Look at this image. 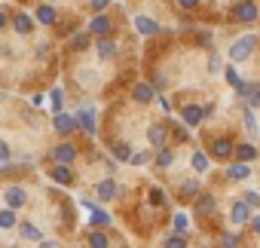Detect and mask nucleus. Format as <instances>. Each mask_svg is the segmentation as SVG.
<instances>
[{
  "instance_id": "34",
  "label": "nucleus",
  "mask_w": 260,
  "mask_h": 248,
  "mask_svg": "<svg viewBox=\"0 0 260 248\" xmlns=\"http://www.w3.org/2000/svg\"><path fill=\"white\" fill-rule=\"evenodd\" d=\"M16 31H19V34H31V16L19 13V16H16Z\"/></svg>"
},
{
  "instance_id": "8",
  "label": "nucleus",
  "mask_w": 260,
  "mask_h": 248,
  "mask_svg": "<svg viewBox=\"0 0 260 248\" xmlns=\"http://www.w3.org/2000/svg\"><path fill=\"white\" fill-rule=\"evenodd\" d=\"M214 211H217V199H214L211 193H202V196L193 202V214H196V218H211Z\"/></svg>"
},
{
  "instance_id": "31",
  "label": "nucleus",
  "mask_w": 260,
  "mask_h": 248,
  "mask_svg": "<svg viewBox=\"0 0 260 248\" xmlns=\"http://www.w3.org/2000/svg\"><path fill=\"white\" fill-rule=\"evenodd\" d=\"M19 230H22V236H25V239H34V242H40V239H43V233H40V230L31 224V221H25Z\"/></svg>"
},
{
  "instance_id": "1",
  "label": "nucleus",
  "mask_w": 260,
  "mask_h": 248,
  "mask_svg": "<svg viewBox=\"0 0 260 248\" xmlns=\"http://www.w3.org/2000/svg\"><path fill=\"white\" fill-rule=\"evenodd\" d=\"M257 46H260V34H254V31L242 34V37H239V40H233V46H230V61H233V65L248 61V58L257 52Z\"/></svg>"
},
{
  "instance_id": "6",
  "label": "nucleus",
  "mask_w": 260,
  "mask_h": 248,
  "mask_svg": "<svg viewBox=\"0 0 260 248\" xmlns=\"http://www.w3.org/2000/svg\"><path fill=\"white\" fill-rule=\"evenodd\" d=\"M181 119H184L187 129H196L199 122L205 119V107H199V104H184V107H181Z\"/></svg>"
},
{
  "instance_id": "46",
  "label": "nucleus",
  "mask_w": 260,
  "mask_h": 248,
  "mask_svg": "<svg viewBox=\"0 0 260 248\" xmlns=\"http://www.w3.org/2000/svg\"><path fill=\"white\" fill-rule=\"evenodd\" d=\"M156 101H159V107H162V110H166V113H169V110H172V101H169V98H156Z\"/></svg>"
},
{
  "instance_id": "40",
  "label": "nucleus",
  "mask_w": 260,
  "mask_h": 248,
  "mask_svg": "<svg viewBox=\"0 0 260 248\" xmlns=\"http://www.w3.org/2000/svg\"><path fill=\"white\" fill-rule=\"evenodd\" d=\"M242 199H245L251 208H260V193H257V190H245V196H242Z\"/></svg>"
},
{
  "instance_id": "19",
  "label": "nucleus",
  "mask_w": 260,
  "mask_h": 248,
  "mask_svg": "<svg viewBox=\"0 0 260 248\" xmlns=\"http://www.w3.org/2000/svg\"><path fill=\"white\" fill-rule=\"evenodd\" d=\"M7 202H10V208H22V205L28 202L25 187H10V190H7Z\"/></svg>"
},
{
  "instance_id": "22",
  "label": "nucleus",
  "mask_w": 260,
  "mask_h": 248,
  "mask_svg": "<svg viewBox=\"0 0 260 248\" xmlns=\"http://www.w3.org/2000/svg\"><path fill=\"white\" fill-rule=\"evenodd\" d=\"M116 52H119L116 49V40H110V37H101L98 40V55L101 58H116Z\"/></svg>"
},
{
  "instance_id": "9",
  "label": "nucleus",
  "mask_w": 260,
  "mask_h": 248,
  "mask_svg": "<svg viewBox=\"0 0 260 248\" xmlns=\"http://www.w3.org/2000/svg\"><path fill=\"white\" fill-rule=\"evenodd\" d=\"M236 95H239V98H245V104H248V107H260V83H257V80H251V83L245 80V86H242Z\"/></svg>"
},
{
  "instance_id": "50",
  "label": "nucleus",
  "mask_w": 260,
  "mask_h": 248,
  "mask_svg": "<svg viewBox=\"0 0 260 248\" xmlns=\"http://www.w3.org/2000/svg\"><path fill=\"white\" fill-rule=\"evenodd\" d=\"M199 248H208V245H199Z\"/></svg>"
},
{
  "instance_id": "2",
  "label": "nucleus",
  "mask_w": 260,
  "mask_h": 248,
  "mask_svg": "<svg viewBox=\"0 0 260 248\" xmlns=\"http://www.w3.org/2000/svg\"><path fill=\"white\" fill-rule=\"evenodd\" d=\"M233 19L242 25H254L260 19V4L257 0H236L233 4Z\"/></svg>"
},
{
  "instance_id": "38",
  "label": "nucleus",
  "mask_w": 260,
  "mask_h": 248,
  "mask_svg": "<svg viewBox=\"0 0 260 248\" xmlns=\"http://www.w3.org/2000/svg\"><path fill=\"white\" fill-rule=\"evenodd\" d=\"M150 160H153L150 150H138V153H132V166H147Z\"/></svg>"
},
{
  "instance_id": "7",
  "label": "nucleus",
  "mask_w": 260,
  "mask_h": 248,
  "mask_svg": "<svg viewBox=\"0 0 260 248\" xmlns=\"http://www.w3.org/2000/svg\"><path fill=\"white\" fill-rule=\"evenodd\" d=\"M77 126L83 129V132H89V135H95V107L92 104H83L80 110H77Z\"/></svg>"
},
{
  "instance_id": "5",
  "label": "nucleus",
  "mask_w": 260,
  "mask_h": 248,
  "mask_svg": "<svg viewBox=\"0 0 260 248\" xmlns=\"http://www.w3.org/2000/svg\"><path fill=\"white\" fill-rule=\"evenodd\" d=\"M147 141H150V147H156V150H162V147L169 144V126H166V122H150Z\"/></svg>"
},
{
  "instance_id": "44",
  "label": "nucleus",
  "mask_w": 260,
  "mask_h": 248,
  "mask_svg": "<svg viewBox=\"0 0 260 248\" xmlns=\"http://www.w3.org/2000/svg\"><path fill=\"white\" fill-rule=\"evenodd\" d=\"M166 83H169V80H166L162 74H153V80H150V86H153V89H166Z\"/></svg>"
},
{
  "instance_id": "14",
  "label": "nucleus",
  "mask_w": 260,
  "mask_h": 248,
  "mask_svg": "<svg viewBox=\"0 0 260 248\" xmlns=\"http://www.w3.org/2000/svg\"><path fill=\"white\" fill-rule=\"evenodd\" d=\"M242 126L248 129V135H251V138H257V135H260V126H257V116H254V107H248L245 101H242Z\"/></svg>"
},
{
  "instance_id": "35",
  "label": "nucleus",
  "mask_w": 260,
  "mask_h": 248,
  "mask_svg": "<svg viewBox=\"0 0 260 248\" xmlns=\"http://www.w3.org/2000/svg\"><path fill=\"white\" fill-rule=\"evenodd\" d=\"M92 224H95V227H110V214L101 211V208H95V211H92Z\"/></svg>"
},
{
  "instance_id": "43",
  "label": "nucleus",
  "mask_w": 260,
  "mask_h": 248,
  "mask_svg": "<svg viewBox=\"0 0 260 248\" xmlns=\"http://www.w3.org/2000/svg\"><path fill=\"white\" fill-rule=\"evenodd\" d=\"M208 71H211V74L220 71V52H211V58H208Z\"/></svg>"
},
{
  "instance_id": "48",
  "label": "nucleus",
  "mask_w": 260,
  "mask_h": 248,
  "mask_svg": "<svg viewBox=\"0 0 260 248\" xmlns=\"http://www.w3.org/2000/svg\"><path fill=\"white\" fill-rule=\"evenodd\" d=\"M40 248H58L55 242H40Z\"/></svg>"
},
{
  "instance_id": "41",
  "label": "nucleus",
  "mask_w": 260,
  "mask_h": 248,
  "mask_svg": "<svg viewBox=\"0 0 260 248\" xmlns=\"http://www.w3.org/2000/svg\"><path fill=\"white\" fill-rule=\"evenodd\" d=\"M175 4H178L184 13H193V10H199V0H175Z\"/></svg>"
},
{
  "instance_id": "26",
  "label": "nucleus",
  "mask_w": 260,
  "mask_h": 248,
  "mask_svg": "<svg viewBox=\"0 0 260 248\" xmlns=\"http://www.w3.org/2000/svg\"><path fill=\"white\" fill-rule=\"evenodd\" d=\"M217 245H220V248H239V233L223 230V233L217 236Z\"/></svg>"
},
{
  "instance_id": "32",
  "label": "nucleus",
  "mask_w": 260,
  "mask_h": 248,
  "mask_svg": "<svg viewBox=\"0 0 260 248\" xmlns=\"http://www.w3.org/2000/svg\"><path fill=\"white\" fill-rule=\"evenodd\" d=\"M162 248H187V236L172 233V236H166V239H162Z\"/></svg>"
},
{
  "instance_id": "11",
  "label": "nucleus",
  "mask_w": 260,
  "mask_h": 248,
  "mask_svg": "<svg viewBox=\"0 0 260 248\" xmlns=\"http://www.w3.org/2000/svg\"><path fill=\"white\" fill-rule=\"evenodd\" d=\"M260 157V150H257V144L254 141H242V144H236V163H254Z\"/></svg>"
},
{
  "instance_id": "39",
  "label": "nucleus",
  "mask_w": 260,
  "mask_h": 248,
  "mask_svg": "<svg viewBox=\"0 0 260 248\" xmlns=\"http://www.w3.org/2000/svg\"><path fill=\"white\" fill-rule=\"evenodd\" d=\"M71 46H74V49H86V46H89V31H86V34H74V37H71Z\"/></svg>"
},
{
  "instance_id": "16",
  "label": "nucleus",
  "mask_w": 260,
  "mask_h": 248,
  "mask_svg": "<svg viewBox=\"0 0 260 248\" xmlns=\"http://www.w3.org/2000/svg\"><path fill=\"white\" fill-rule=\"evenodd\" d=\"M110 28H113V22H110L107 16H95V19L89 22V34H98V40H101V37H107V34H110Z\"/></svg>"
},
{
  "instance_id": "30",
  "label": "nucleus",
  "mask_w": 260,
  "mask_h": 248,
  "mask_svg": "<svg viewBox=\"0 0 260 248\" xmlns=\"http://www.w3.org/2000/svg\"><path fill=\"white\" fill-rule=\"evenodd\" d=\"M55 19H58V16H55L52 7H40V10H37V22H40V25H52Z\"/></svg>"
},
{
  "instance_id": "4",
  "label": "nucleus",
  "mask_w": 260,
  "mask_h": 248,
  "mask_svg": "<svg viewBox=\"0 0 260 248\" xmlns=\"http://www.w3.org/2000/svg\"><path fill=\"white\" fill-rule=\"evenodd\" d=\"M230 221H233L236 227H251V221H254V208L239 196V199H233V205H230Z\"/></svg>"
},
{
  "instance_id": "18",
  "label": "nucleus",
  "mask_w": 260,
  "mask_h": 248,
  "mask_svg": "<svg viewBox=\"0 0 260 248\" xmlns=\"http://www.w3.org/2000/svg\"><path fill=\"white\" fill-rule=\"evenodd\" d=\"M74 129H77V116H71V113H55V132L71 135Z\"/></svg>"
},
{
  "instance_id": "33",
  "label": "nucleus",
  "mask_w": 260,
  "mask_h": 248,
  "mask_svg": "<svg viewBox=\"0 0 260 248\" xmlns=\"http://www.w3.org/2000/svg\"><path fill=\"white\" fill-rule=\"evenodd\" d=\"M113 157H116L119 163H132V147H128V144H116V147H113Z\"/></svg>"
},
{
  "instance_id": "37",
  "label": "nucleus",
  "mask_w": 260,
  "mask_h": 248,
  "mask_svg": "<svg viewBox=\"0 0 260 248\" xmlns=\"http://www.w3.org/2000/svg\"><path fill=\"white\" fill-rule=\"evenodd\" d=\"M49 98H52V107H55V113H61V104H64V89H58V86H55Z\"/></svg>"
},
{
  "instance_id": "36",
  "label": "nucleus",
  "mask_w": 260,
  "mask_h": 248,
  "mask_svg": "<svg viewBox=\"0 0 260 248\" xmlns=\"http://www.w3.org/2000/svg\"><path fill=\"white\" fill-rule=\"evenodd\" d=\"M0 227H4V230L16 227V211H13V208H7V211H0Z\"/></svg>"
},
{
  "instance_id": "21",
  "label": "nucleus",
  "mask_w": 260,
  "mask_h": 248,
  "mask_svg": "<svg viewBox=\"0 0 260 248\" xmlns=\"http://www.w3.org/2000/svg\"><path fill=\"white\" fill-rule=\"evenodd\" d=\"M181 196H184V199H199V196H202L199 178H190V181H184V184H181Z\"/></svg>"
},
{
  "instance_id": "20",
  "label": "nucleus",
  "mask_w": 260,
  "mask_h": 248,
  "mask_svg": "<svg viewBox=\"0 0 260 248\" xmlns=\"http://www.w3.org/2000/svg\"><path fill=\"white\" fill-rule=\"evenodd\" d=\"M190 166H193L199 175H205V172H208V166H211V160H208V153H205V150H193V157H190Z\"/></svg>"
},
{
  "instance_id": "12",
  "label": "nucleus",
  "mask_w": 260,
  "mask_h": 248,
  "mask_svg": "<svg viewBox=\"0 0 260 248\" xmlns=\"http://www.w3.org/2000/svg\"><path fill=\"white\" fill-rule=\"evenodd\" d=\"M223 175H226V181H248L251 178V166L248 163H230Z\"/></svg>"
},
{
  "instance_id": "15",
  "label": "nucleus",
  "mask_w": 260,
  "mask_h": 248,
  "mask_svg": "<svg viewBox=\"0 0 260 248\" xmlns=\"http://www.w3.org/2000/svg\"><path fill=\"white\" fill-rule=\"evenodd\" d=\"M135 28H138V34H144V37L159 34V22L150 19V16H135Z\"/></svg>"
},
{
  "instance_id": "23",
  "label": "nucleus",
  "mask_w": 260,
  "mask_h": 248,
  "mask_svg": "<svg viewBox=\"0 0 260 248\" xmlns=\"http://www.w3.org/2000/svg\"><path fill=\"white\" fill-rule=\"evenodd\" d=\"M223 80H226V83H230V86H233L236 92H239V89L245 86V80H242V74H239V71H236L233 65H226V68H223Z\"/></svg>"
},
{
  "instance_id": "27",
  "label": "nucleus",
  "mask_w": 260,
  "mask_h": 248,
  "mask_svg": "<svg viewBox=\"0 0 260 248\" xmlns=\"http://www.w3.org/2000/svg\"><path fill=\"white\" fill-rule=\"evenodd\" d=\"M172 224H175V233H178V236H187V230H190V218H187L184 211H178V214L172 218Z\"/></svg>"
},
{
  "instance_id": "3",
  "label": "nucleus",
  "mask_w": 260,
  "mask_h": 248,
  "mask_svg": "<svg viewBox=\"0 0 260 248\" xmlns=\"http://www.w3.org/2000/svg\"><path fill=\"white\" fill-rule=\"evenodd\" d=\"M208 153L214 157V160H233L236 157V141L230 138V135H217V138H211L208 141Z\"/></svg>"
},
{
  "instance_id": "24",
  "label": "nucleus",
  "mask_w": 260,
  "mask_h": 248,
  "mask_svg": "<svg viewBox=\"0 0 260 248\" xmlns=\"http://www.w3.org/2000/svg\"><path fill=\"white\" fill-rule=\"evenodd\" d=\"M52 181H55V184H71V181H74L71 166H55V169H52Z\"/></svg>"
},
{
  "instance_id": "45",
  "label": "nucleus",
  "mask_w": 260,
  "mask_h": 248,
  "mask_svg": "<svg viewBox=\"0 0 260 248\" xmlns=\"http://www.w3.org/2000/svg\"><path fill=\"white\" fill-rule=\"evenodd\" d=\"M7 160H10V147L0 141V163H7Z\"/></svg>"
},
{
  "instance_id": "42",
  "label": "nucleus",
  "mask_w": 260,
  "mask_h": 248,
  "mask_svg": "<svg viewBox=\"0 0 260 248\" xmlns=\"http://www.w3.org/2000/svg\"><path fill=\"white\" fill-rule=\"evenodd\" d=\"M89 4H92V10H95L98 16H104V10L110 7V0H89Z\"/></svg>"
},
{
  "instance_id": "10",
  "label": "nucleus",
  "mask_w": 260,
  "mask_h": 248,
  "mask_svg": "<svg viewBox=\"0 0 260 248\" xmlns=\"http://www.w3.org/2000/svg\"><path fill=\"white\" fill-rule=\"evenodd\" d=\"M132 101L150 104V101H156V89H153L150 83H135V86H132Z\"/></svg>"
},
{
  "instance_id": "47",
  "label": "nucleus",
  "mask_w": 260,
  "mask_h": 248,
  "mask_svg": "<svg viewBox=\"0 0 260 248\" xmlns=\"http://www.w3.org/2000/svg\"><path fill=\"white\" fill-rule=\"evenodd\" d=\"M251 230H254V233L260 236V214H254V221H251Z\"/></svg>"
},
{
  "instance_id": "49",
  "label": "nucleus",
  "mask_w": 260,
  "mask_h": 248,
  "mask_svg": "<svg viewBox=\"0 0 260 248\" xmlns=\"http://www.w3.org/2000/svg\"><path fill=\"white\" fill-rule=\"evenodd\" d=\"M4 25H7V16H4V13H0V28H4Z\"/></svg>"
},
{
  "instance_id": "25",
  "label": "nucleus",
  "mask_w": 260,
  "mask_h": 248,
  "mask_svg": "<svg viewBox=\"0 0 260 248\" xmlns=\"http://www.w3.org/2000/svg\"><path fill=\"white\" fill-rule=\"evenodd\" d=\"M153 163H156L159 169H169V166L175 163V150H172V147H162V150L153 157Z\"/></svg>"
},
{
  "instance_id": "17",
  "label": "nucleus",
  "mask_w": 260,
  "mask_h": 248,
  "mask_svg": "<svg viewBox=\"0 0 260 248\" xmlns=\"http://www.w3.org/2000/svg\"><path fill=\"white\" fill-rule=\"evenodd\" d=\"M52 157L58 160V166H71V163L77 160V147H74V144H58V147L52 150Z\"/></svg>"
},
{
  "instance_id": "29",
  "label": "nucleus",
  "mask_w": 260,
  "mask_h": 248,
  "mask_svg": "<svg viewBox=\"0 0 260 248\" xmlns=\"http://www.w3.org/2000/svg\"><path fill=\"white\" fill-rule=\"evenodd\" d=\"M147 199H150V205H166V202H169V193H166L162 187H150Z\"/></svg>"
},
{
  "instance_id": "28",
  "label": "nucleus",
  "mask_w": 260,
  "mask_h": 248,
  "mask_svg": "<svg viewBox=\"0 0 260 248\" xmlns=\"http://www.w3.org/2000/svg\"><path fill=\"white\" fill-rule=\"evenodd\" d=\"M89 248H110V239H107V233H101V230L89 233Z\"/></svg>"
},
{
  "instance_id": "13",
  "label": "nucleus",
  "mask_w": 260,
  "mask_h": 248,
  "mask_svg": "<svg viewBox=\"0 0 260 248\" xmlns=\"http://www.w3.org/2000/svg\"><path fill=\"white\" fill-rule=\"evenodd\" d=\"M116 196H122V187H116L113 178H104V181L98 184V199H101V202H110V199H116Z\"/></svg>"
}]
</instances>
